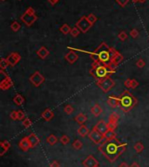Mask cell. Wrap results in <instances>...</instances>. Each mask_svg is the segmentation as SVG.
Instances as JSON below:
<instances>
[{"label": "cell", "instance_id": "obj_24", "mask_svg": "<svg viewBox=\"0 0 149 167\" xmlns=\"http://www.w3.org/2000/svg\"><path fill=\"white\" fill-rule=\"evenodd\" d=\"M91 111H92V113H93L95 116H99L102 113V109H101V107L99 104H95V105H93V107H92Z\"/></svg>", "mask_w": 149, "mask_h": 167}, {"label": "cell", "instance_id": "obj_6", "mask_svg": "<svg viewBox=\"0 0 149 167\" xmlns=\"http://www.w3.org/2000/svg\"><path fill=\"white\" fill-rule=\"evenodd\" d=\"M88 137H89L90 140H92L94 144H101L107 140V138L104 137V135L101 134L95 127H93V130L90 131Z\"/></svg>", "mask_w": 149, "mask_h": 167}, {"label": "cell", "instance_id": "obj_53", "mask_svg": "<svg viewBox=\"0 0 149 167\" xmlns=\"http://www.w3.org/2000/svg\"><path fill=\"white\" fill-rule=\"evenodd\" d=\"M96 167H100V166H96Z\"/></svg>", "mask_w": 149, "mask_h": 167}, {"label": "cell", "instance_id": "obj_22", "mask_svg": "<svg viewBox=\"0 0 149 167\" xmlns=\"http://www.w3.org/2000/svg\"><path fill=\"white\" fill-rule=\"evenodd\" d=\"M119 119V115L116 113H112L110 115H109V118H108V123H110V124H113V125H116L117 126V123H118V121Z\"/></svg>", "mask_w": 149, "mask_h": 167}, {"label": "cell", "instance_id": "obj_42", "mask_svg": "<svg viewBox=\"0 0 149 167\" xmlns=\"http://www.w3.org/2000/svg\"><path fill=\"white\" fill-rule=\"evenodd\" d=\"M130 35L131 37L133 38L138 37V36H139V32H138V30H137V29H132L130 32Z\"/></svg>", "mask_w": 149, "mask_h": 167}, {"label": "cell", "instance_id": "obj_37", "mask_svg": "<svg viewBox=\"0 0 149 167\" xmlns=\"http://www.w3.org/2000/svg\"><path fill=\"white\" fill-rule=\"evenodd\" d=\"M136 66H137L138 68H144V67L146 66V62H145L144 60L140 59V60H137V62H136Z\"/></svg>", "mask_w": 149, "mask_h": 167}, {"label": "cell", "instance_id": "obj_30", "mask_svg": "<svg viewBox=\"0 0 149 167\" xmlns=\"http://www.w3.org/2000/svg\"><path fill=\"white\" fill-rule=\"evenodd\" d=\"M133 148L136 150L137 153H140V152L144 150V145H143L140 142H138V143H136V144H134Z\"/></svg>", "mask_w": 149, "mask_h": 167}, {"label": "cell", "instance_id": "obj_13", "mask_svg": "<svg viewBox=\"0 0 149 167\" xmlns=\"http://www.w3.org/2000/svg\"><path fill=\"white\" fill-rule=\"evenodd\" d=\"M107 104H108L112 109H116V108L119 107V97L113 96V95L108 96Z\"/></svg>", "mask_w": 149, "mask_h": 167}, {"label": "cell", "instance_id": "obj_25", "mask_svg": "<svg viewBox=\"0 0 149 167\" xmlns=\"http://www.w3.org/2000/svg\"><path fill=\"white\" fill-rule=\"evenodd\" d=\"M13 102H14V103H15L17 106H20V105H22V104L24 102V98L21 94H17L15 95V97L13 98Z\"/></svg>", "mask_w": 149, "mask_h": 167}, {"label": "cell", "instance_id": "obj_50", "mask_svg": "<svg viewBox=\"0 0 149 167\" xmlns=\"http://www.w3.org/2000/svg\"><path fill=\"white\" fill-rule=\"evenodd\" d=\"M129 167H140V166H139V164H138V163L134 162V163H132V164Z\"/></svg>", "mask_w": 149, "mask_h": 167}, {"label": "cell", "instance_id": "obj_2", "mask_svg": "<svg viewBox=\"0 0 149 167\" xmlns=\"http://www.w3.org/2000/svg\"><path fill=\"white\" fill-rule=\"evenodd\" d=\"M127 143H120L118 139L106 140L99 147V150L109 162H114L127 149Z\"/></svg>", "mask_w": 149, "mask_h": 167}, {"label": "cell", "instance_id": "obj_17", "mask_svg": "<svg viewBox=\"0 0 149 167\" xmlns=\"http://www.w3.org/2000/svg\"><path fill=\"white\" fill-rule=\"evenodd\" d=\"M37 54L40 59L45 60V59H46L49 56L50 52H49V50L45 46H42V47H40L37 51Z\"/></svg>", "mask_w": 149, "mask_h": 167}, {"label": "cell", "instance_id": "obj_52", "mask_svg": "<svg viewBox=\"0 0 149 167\" xmlns=\"http://www.w3.org/2000/svg\"><path fill=\"white\" fill-rule=\"evenodd\" d=\"M145 1H146V0H140V3H144Z\"/></svg>", "mask_w": 149, "mask_h": 167}, {"label": "cell", "instance_id": "obj_12", "mask_svg": "<svg viewBox=\"0 0 149 167\" xmlns=\"http://www.w3.org/2000/svg\"><path fill=\"white\" fill-rule=\"evenodd\" d=\"M83 166L85 167H96L97 166H99V162L97 161V159L92 156H88L84 161H83Z\"/></svg>", "mask_w": 149, "mask_h": 167}, {"label": "cell", "instance_id": "obj_40", "mask_svg": "<svg viewBox=\"0 0 149 167\" xmlns=\"http://www.w3.org/2000/svg\"><path fill=\"white\" fill-rule=\"evenodd\" d=\"M25 118V114L22 110H18V120H24Z\"/></svg>", "mask_w": 149, "mask_h": 167}, {"label": "cell", "instance_id": "obj_28", "mask_svg": "<svg viewBox=\"0 0 149 167\" xmlns=\"http://www.w3.org/2000/svg\"><path fill=\"white\" fill-rule=\"evenodd\" d=\"M60 32L62 33H64V34H68L69 33H71V31H72V28L67 25V24H65V25H63L61 27H60Z\"/></svg>", "mask_w": 149, "mask_h": 167}, {"label": "cell", "instance_id": "obj_15", "mask_svg": "<svg viewBox=\"0 0 149 167\" xmlns=\"http://www.w3.org/2000/svg\"><path fill=\"white\" fill-rule=\"evenodd\" d=\"M97 130H99L101 134H103V135H105L107 132V130H109V128H108V125H107V123H105L104 121H99V122H98V123L94 126Z\"/></svg>", "mask_w": 149, "mask_h": 167}, {"label": "cell", "instance_id": "obj_19", "mask_svg": "<svg viewBox=\"0 0 149 167\" xmlns=\"http://www.w3.org/2000/svg\"><path fill=\"white\" fill-rule=\"evenodd\" d=\"M29 141H30V144H31V146L32 148H34L35 146H37V144H39V138L35 133H32L29 137Z\"/></svg>", "mask_w": 149, "mask_h": 167}, {"label": "cell", "instance_id": "obj_54", "mask_svg": "<svg viewBox=\"0 0 149 167\" xmlns=\"http://www.w3.org/2000/svg\"><path fill=\"white\" fill-rule=\"evenodd\" d=\"M2 1H5V0H2Z\"/></svg>", "mask_w": 149, "mask_h": 167}, {"label": "cell", "instance_id": "obj_41", "mask_svg": "<svg viewBox=\"0 0 149 167\" xmlns=\"http://www.w3.org/2000/svg\"><path fill=\"white\" fill-rule=\"evenodd\" d=\"M10 117H11L12 120L17 121V120H18V111H16V110L12 111L11 115H10Z\"/></svg>", "mask_w": 149, "mask_h": 167}, {"label": "cell", "instance_id": "obj_39", "mask_svg": "<svg viewBox=\"0 0 149 167\" xmlns=\"http://www.w3.org/2000/svg\"><path fill=\"white\" fill-rule=\"evenodd\" d=\"M87 19H88V20L92 23V24H94L96 21H97V17L93 14V13H91V14H89L88 16H87Z\"/></svg>", "mask_w": 149, "mask_h": 167}, {"label": "cell", "instance_id": "obj_33", "mask_svg": "<svg viewBox=\"0 0 149 167\" xmlns=\"http://www.w3.org/2000/svg\"><path fill=\"white\" fill-rule=\"evenodd\" d=\"M32 120L29 119L28 117H26V118H24V119L23 120V126H24V128H29V127L32 126Z\"/></svg>", "mask_w": 149, "mask_h": 167}, {"label": "cell", "instance_id": "obj_29", "mask_svg": "<svg viewBox=\"0 0 149 167\" xmlns=\"http://www.w3.org/2000/svg\"><path fill=\"white\" fill-rule=\"evenodd\" d=\"M8 66H10V65H9V62H8L7 59L2 58L1 60H0V68H1V69H4H4L7 68Z\"/></svg>", "mask_w": 149, "mask_h": 167}, {"label": "cell", "instance_id": "obj_44", "mask_svg": "<svg viewBox=\"0 0 149 167\" xmlns=\"http://www.w3.org/2000/svg\"><path fill=\"white\" fill-rule=\"evenodd\" d=\"M128 2H129V0H117V3H118L121 7H125L126 4H127Z\"/></svg>", "mask_w": 149, "mask_h": 167}, {"label": "cell", "instance_id": "obj_35", "mask_svg": "<svg viewBox=\"0 0 149 167\" xmlns=\"http://www.w3.org/2000/svg\"><path fill=\"white\" fill-rule=\"evenodd\" d=\"M11 28L13 32H18L20 29V24L17 21H14L12 25H11Z\"/></svg>", "mask_w": 149, "mask_h": 167}, {"label": "cell", "instance_id": "obj_20", "mask_svg": "<svg viewBox=\"0 0 149 167\" xmlns=\"http://www.w3.org/2000/svg\"><path fill=\"white\" fill-rule=\"evenodd\" d=\"M89 133H90L89 129H88V128H87V126H86V125H85V124L80 125V127H79V128H78V134L80 137H86L87 135H89Z\"/></svg>", "mask_w": 149, "mask_h": 167}, {"label": "cell", "instance_id": "obj_32", "mask_svg": "<svg viewBox=\"0 0 149 167\" xmlns=\"http://www.w3.org/2000/svg\"><path fill=\"white\" fill-rule=\"evenodd\" d=\"M59 141H60V143H61L62 144H64V145H66L67 144H69V142H70V138L68 137V136H66V135H64V136H62V137H60Z\"/></svg>", "mask_w": 149, "mask_h": 167}, {"label": "cell", "instance_id": "obj_31", "mask_svg": "<svg viewBox=\"0 0 149 167\" xmlns=\"http://www.w3.org/2000/svg\"><path fill=\"white\" fill-rule=\"evenodd\" d=\"M82 146H83V144L78 139H76L74 142L73 143V147L75 150H80V149L82 148Z\"/></svg>", "mask_w": 149, "mask_h": 167}, {"label": "cell", "instance_id": "obj_8", "mask_svg": "<svg viewBox=\"0 0 149 167\" xmlns=\"http://www.w3.org/2000/svg\"><path fill=\"white\" fill-rule=\"evenodd\" d=\"M0 73H1V74L4 75V79L0 82V89L2 90H7V89H9L10 88H12L13 86V81H12V80L11 79V77L8 74L4 73V69H1Z\"/></svg>", "mask_w": 149, "mask_h": 167}, {"label": "cell", "instance_id": "obj_9", "mask_svg": "<svg viewBox=\"0 0 149 167\" xmlns=\"http://www.w3.org/2000/svg\"><path fill=\"white\" fill-rule=\"evenodd\" d=\"M45 77L40 74L38 71H36L33 74L31 75L30 77V81L33 84V86L35 87H39L40 85H42L45 82Z\"/></svg>", "mask_w": 149, "mask_h": 167}, {"label": "cell", "instance_id": "obj_45", "mask_svg": "<svg viewBox=\"0 0 149 167\" xmlns=\"http://www.w3.org/2000/svg\"><path fill=\"white\" fill-rule=\"evenodd\" d=\"M131 80H132V79H127V80L125 81V82H124L125 87L127 88V89H131Z\"/></svg>", "mask_w": 149, "mask_h": 167}, {"label": "cell", "instance_id": "obj_23", "mask_svg": "<svg viewBox=\"0 0 149 167\" xmlns=\"http://www.w3.org/2000/svg\"><path fill=\"white\" fill-rule=\"evenodd\" d=\"M75 121L78 123V124H80V125H82V124H84L86 121H87V116L86 115H84V114H82V113H80V114H78V115H76L75 116Z\"/></svg>", "mask_w": 149, "mask_h": 167}, {"label": "cell", "instance_id": "obj_7", "mask_svg": "<svg viewBox=\"0 0 149 167\" xmlns=\"http://www.w3.org/2000/svg\"><path fill=\"white\" fill-rule=\"evenodd\" d=\"M93 25L88 20L87 17L83 16L81 17L79 20L76 23V27H78L79 29L80 32L82 33H86L89 31V29L93 26Z\"/></svg>", "mask_w": 149, "mask_h": 167}, {"label": "cell", "instance_id": "obj_47", "mask_svg": "<svg viewBox=\"0 0 149 167\" xmlns=\"http://www.w3.org/2000/svg\"><path fill=\"white\" fill-rule=\"evenodd\" d=\"M26 12H29V13H31V14H35V11H34L33 8H32V7H29V8L26 10Z\"/></svg>", "mask_w": 149, "mask_h": 167}, {"label": "cell", "instance_id": "obj_36", "mask_svg": "<svg viewBox=\"0 0 149 167\" xmlns=\"http://www.w3.org/2000/svg\"><path fill=\"white\" fill-rule=\"evenodd\" d=\"M79 33H80V31H79V29L78 28V27H73V28H72V31H71V35L73 36V37H78V35H79Z\"/></svg>", "mask_w": 149, "mask_h": 167}, {"label": "cell", "instance_id": "obj_51", "mask_svg": "<svg viewBox=\"0 0 149 167\" xmlns=\"http://www.w3.org/2000/svg\"><path fill=\"white\" fill-rule=\"evenodd\" d=\"M133 3H138V2H140V0H132Z\"/></svg>", "mask_w": 149, "mask_h": 167}, {"label": "cell", "instance_id": "obj_10", "mask_svg": "<svg viewBox=\"0 0 149 167\" xmlns=\"http://www.w3.org/2000/svg\"><path fill=\"white\" fill-rule=\"evenodd\" d=\"M21 21H23L27 26H31L35 21H37V17L35 14H31L27 12H25L22 16H21Z\"/></svg>", "mask_w": 149, "mask_h": 167}, {"label": "cell", "instance_id": "obj_21", "mask_svg": "<svg viewBox=\"0 0 149 167\" xmlns=\"http://www.w3.org/2000/svg\"><path fill=\"white\" fill-rule=\"evenodd\" d=\"M11 147V144L8 142V141H2L1 144H0V149H1V152H0V155L3 156L9 149Z\"/></svg>", "mask_w": 149, "mask_h": 167}, {"label": "cell", "instance_id": "obj_5", "mask_svg": "<svg viewBox=\"0 0 149 167\" xmlns=\"http://www.w3.org/2000/svg\"><path fill=\"white\" fill-rule=\"evenodd\" d=\"M96 84L101 89V90L103 92L107 93L115 86V81L112 80L110 76H107V77L102 78L100 80H98L96 81Z\"/></svg>", "mask_w": 149, "mask_h": 167}, {"label": "cell", "instance_id": "obj_11", "mask_svg": "<svg viewBox=\"0 0 149 167\" xmlns=\"http://www.w3.org/2000/svg\"><path fill=\"white\" fill-rule=\"evenodd\" d=\"M6 59L9 62V65L12 66V67H14L17 63H19V61L21 60V56L19 53L14 52V53H12L11 54H9V56Z\"/></svg>", "mask_w": 149, "mask_h": 167}, {"label": "cell", "instance_id": "obj_49", "mask_svg": "<svg viewBox=\"0 0 149 167\" xmlns=\"http://www.w3.org/2000/svg\"><path fill=\"white\" fill-rule=\"evenodd\" d=\"M119 167H129V166H128V165H127V163L123 162V163H121V164L119 165Z\"/></svg>", "mask_w": 149, "mask_h": 167}, {"label": "cell", "instance_id": "obj_18", "mask_svg": "<svg viewBox=\"0 0 149 167\" xmlns=\"http://www.w3.org/2000/svg\"><path fill=\"white\" fill-rule=\"evenodd\" d=\"M41 116H42V118L44 119V120H45V121H51L53 118V116H54V113L50 109H46V110H45L44 112L41 114Z\"/></svg>", "mask_w": 149, "mask_h": 167}, {"label": "cell", "instance_id": "obj_26", "mask_svg": "<svg viewBox=\"0 0 149 167\" xmlns=\"http://www.w3.org/2000/svg\"><path fill=\"white\" fill-rule=\"evenodd\" d=\"M104 137H105L107 140H112V139L116 138V133L114 132V130H107V132L104 135Z\"/></svg>", "mask_w": 149, "mask_h": 167}, {"label": "cell", "instance_id": "obj_3", "mask_svg": "<svg viewBox=\"0 0 149 167\" xmlns=\"http://www.w3.org/2000/svg\"><path fill=\"white\" fill-rule=\"evenodd\" d=\"M89 73L96 81H98L102 78L110 76L111 74H115L116 68L110 65H107L99 62H93L92 68L90 69Z\"/></svg>", "mask_w": 149, "mask_h": 167}, {"label": "cell", "instance_id": "obj_46", "mask_svg": "<svg viewBox=\"0 0 149 167\" xmlns=\"http://www.w3.org/2000/svg\"><path fill=\"white\" fill-rule=\"evenodd\" d=\"M50 166L51 167H59L60 166V165H59V163L58 162V161H53L51 165H50Z\"/></svg>", "mask_w": 149, "mask_h": 167}, {"label": "cell", "instance_id": "obj_4", "mask_svg": "<svg viewBox=\"0 0 149 167\" xmlns=\"http://www.w3.org/2000/svg\"><path fill=\"white\" fill-rule=\"evenodd\" d=\"M119 97V108L125 113L130 111L138 103V100L128 90H125Z\"/></svg>", "mask_w": 149, "mask_h": 167}, {"label": "cell", "instance_id": "obj_27", "mask_svg": "<svg viewBox=\"0 0 149 167\" xmlns=\"http://www.w3.org/2000/svg\"><path fill=\"white\" fill-rule=\"evenodd\" d=\"M46 142L49 144H51V145H54V144H56L57 142H58V138H57V137H55L54 135H50L46 138Z\"/></svg>", "mask_w": 149, "mask_h": 167}, {"label": "cell", "instance_id": "obj_43", "mask_svg": "<svg viewBox=\"0 0 149 167\" xmlns=\"http://www.w3.org/2000/svg\"><path fill=\"white\" fill-rule=\"evenodd\" d=\"M138 86H139V82L136 80H134V79L131 80V89H136Z\"/></svg>", "mask_w": 149, "mask_h": 167}, {"label": "cell", "instance_id": "obj_14", "mask_svg": "<svg viewBox=\"0 0 149 167\" xmlns=\"http://www.w3.org/2000/svg\"><path fill=\"white\" fill-rule=\"evenodd\" d=\"M19 148L21 149L23 151H27L29 149L32 148L28 137H23V138H22V140L19 142Z\"/></svg>", "mask_w": 149, "mask_h": 167}, {"label": "cell", "instance_id": "obj_16", "mask_svg": "<svg viewBox=\"0 0 149 167\" xmlns=\"http://www.w3.org/2000/svg\"><path fill=\"white\" fill-rule=\"evenodd\" d=\"M65 58H66V60L70 64H73V63H75V62L78 60V54L75 53L74 51H70L68 54H66Z\"/></svg>", "mask_w": 149, "mask_h": 167}, {"label": "cell", "instance_id": "obj_34", "mask_svg": "<svg viewBox=\"0 0 149 167\" xmlns=\"http://www.w3.org/2000/svg\"><path fill=\"white\" fill-rule=\"evenodd\" d=\"M64 110L65 112L67 114V115H71V114H73V110H74V109L73 108V106L72 105H70V104H67V105H66L65 106V108H64Z\"/></svg>", "mask_w": 149, "mask_h": 167}, {"label": "cell", "instance_id": "obj_1", "mask_svg": "<svg viewBox=\"0 0 149 167\" xmlns=\"http://www.w3.org/2000/svg\"><path fill=\"white\" fill-rule=\"evenodd\" d=\"M68 49H72L73 51H78V52L87 54L93 59V62H99V63H103V64H107V65H110V66H112V60H113L114 56L118 54L117 50H115L113 47H110L105 42H102L93 52H88V51H85L82 49L73 48V47H68Z\"/></svg>", "mask_w": 149, "mask_h": 167}, {"label": "cell", "instance_id": "obj_48", "mask_svg": "<svg viewBox=\"0 0 149 167\" xmlns=\"http://www.w3.org/2000/svg\"><path fill=\"white\" fill-rule=\"evenodd\" d=\"M49 1V3L52 4V5H54V4H56L58 2V0H48Z\"/></svg>", "mask_w": 149, "mask_h": 167}, {"label": "cell", "instance_id": "obj_55", "mask_svg": "<svg viewBox=\"0 0 149 167\" xmlns=\"http://www.w3.org/2000/svg\"><path fill=\"white\" fill-rule=\"evenodd\" d=\"M19 1H21V0H19Z\"/></svg>", "mask_w": 149, "mask_h": 167}, {"label": "cell", "instance_id": "obj_38", "mask_svg": "<svg viewBox=\"0 0 149 167\" xmlns=\"http://www.w3.org/2000/svg\"><path fill=\"white\" fill-rule=\"evenodd\" d=\"M118 37H119V38L120 40L124 41V40H126V39L127 38V33H126V32L122 31V32H120V33H119Z\"/></svg>", "mask_w": 149, "mask_h": 167}]
</instances>
